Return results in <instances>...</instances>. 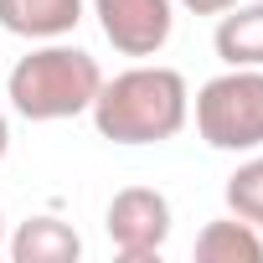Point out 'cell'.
Returning <instances> with one entry per match:
<instances>
[{
	"instance_id": "2",
	"label": "cell",
	"mask_w": 263,
	"mask_h": 263,
	"mask_svg": "<svg viewBox=\"0 0 263 263\" xmlns=\"http://www.w3.org/2000/svg\"><path fill=\"white\" fill-rule=\"evenodd\" d=\"M103 88V67L93 52L72 47V42H42L31 47L11 78H6V98L21 119L31 124H57V119H78L93 108Z\"/></svg>"
},
{
	"instance_id": "9",
	"label": "cell",
	"mask_w": 263,
	"mask_h": 263,
	"mask_svg": "<svg viewBox=\"0 0 263 263\" xmlns=\"http://www.w3.org/2000/svg\"><path fill=\"white\" fill-rule=\"evenodd\" d=\"M196 263H263V232L248 217H217L196 232Z\"/></svg>"
},
{
	"instance_id": "4",
	"label": "cell",
	"mask_w": 263,
	"mask_h": 263,
	"mask_svg": "<svg viewBox=\"0 0 263 263\" xmlns=\"http://www.w3.org/2000/svg\"><path fill=\"white\" fill-rule=\"evenodd\" d=\"M103 232L124 263H155L171 237V201L155 186H124L103 212Z\"/></svg>"
},
{
	"instance_id": "6",
	"label": "cell",
	"mask_w": 263,
	"mask_h": 263,
	"mask_svg": "<svg viewBox=\"0 0 263 263\" xmlns=\"http://www.w3.org/2000/svg\"><path fill=\"white\" fill-rule=\"evenodd\" d=\"M88 0H0V26L26 42H62L78 31Z\"/></svg>"
},
{
	"instance_id": "3",
	"label": "cell",
	"mask_w": 263,
	"mask_h": 263,
	"mask_svg": "<svg viewBox=\"0 0 263 263\" xmlns=\"http://www.w3.org/2000/svg\"><path fill=\"white\" fill-rule=\"evenodd\" d=\"M196 135L222 155L263 150V67H227L191 98Z\"/></svg>"
},
{
	"instance_id": "10",
	"label": "cell",
	"mask_w": 263,
	"mask_h": 263,
	"mask_svg": "<svg viewBox=\"0 0 263 263\" xmlns=\"http://www.w3.org/2000/svg\"><path fill=\"white\" fill-rule=\"evenodd\" d=\"M227 212L248 217L253 227L263 222V150H253L232 176H227Z\"/></svg>"
},
{
	"instance_id": "1",
	"label": "cell",
	"mask_w": 263,
	"mask_h": 263,
	"mask_svg": "<svg viewBox=\"0 0 263 263\" xmlns=\"http://www.w3.org/2000/svg\"><path fill=\"white\" fill-rule=\"evenodd\" d=\"M88 114L93 129L114 145H165L191 119V88L176 67L140 62V67H124L119 78H103Z\"/></svg>"
},
{
	"instance_id": "7",
	"label": "cell",
	"mask_w": 263,
	"mask_h": 263,
	"mask_svg": "<svg viewBox=\"0 0 263 263\" xmlns=\"http://www.w3.org/2000/svg\"><path fill=\"white\" fill-rule=\"evenodd\" d=\"M212 47L227 67H263V0H237L217 16Z\"/></svg>"
},
{
	"instance_id": "12",
	"label": "cell",
	"mask_w": 263,
	"mask_h": 263,
	"mask_svg": "<svg viewBox=\"0 0 263 263\" xmlns=\"http://www.w3.org/2000/svg\"><path fill=\"white\" fill-rule=\"evenodd\" d=\"M6 150H11V119H6V108H0V160H6Z\"/></svg>"
},
{
	"instance_id": "8",
	"label": "cell",
	"mask_w": 263,
	"mask_h": 263,
	"mask_svg": "<svg viewBox=\"0 0 263 263\" xmlns=\"http://www.w3.org/2000/svg\"><path fill=\"white\" fill-rule=\"evenodd\" d=\"M6 248L16 263H78L83 258V237L62 217H26Z\"/></svg>"
},
{
	"instance_id": "13",
	"label": "cell",
	"mask_w": 263,
	"mask_h": 263,
	"mask_svg": "<svg viewBox=\"0 0 263 263\" xmlns=\"http://www.w3.org/2000/svg\"><path fill=\"white\" fill-rule=\"evenodd\" d=\"M0 248H6V217H0Z\"/></svg>"
},
{
	"instance_id": "5",
	"label": "cell",
	"mask_w": 263,
	"mask_h": 263,
	"mask_svg": "<svg viewBox=\"0 0 263 263\" xmlns=\"http://www.w3.org/2000/svg\"><path fill=\"white\" fill-rule=\"evenodd\" d=\"M93 16L119 57H155L176 31V0H93Z\"/></svg>"
},
{
	"instance_id": "14",
	"label": "cell",
	"mask_w": 263,
	"mask_h": 263,
	"mask_svg": "<svg viewBox=\"0 0 263 263\" xmlns=\"http://www.w3.org/2000/svg\"><path fill=\"white\" fill-rule=\"evenodd\" d=\"M258 232H263V222H258Z\"/></svg>"
},
{
	"instance_id": "11",
	"label": "cell",
	"mask_w": 263,
	"mask_h": 263,
	"mask_svg": "<svg viewBox=\"0 0 263 263\" xmlns=\"http://www.w3.org/2000/svg\"><path fill=\"white\" fill-rule=\"evenodd\" d=\"M176 6H186L191 16H222L227 6H237V0H176Z\"/></svg>"
}]
</instances>
